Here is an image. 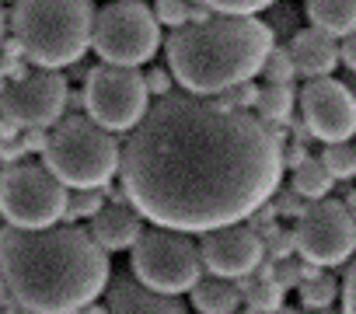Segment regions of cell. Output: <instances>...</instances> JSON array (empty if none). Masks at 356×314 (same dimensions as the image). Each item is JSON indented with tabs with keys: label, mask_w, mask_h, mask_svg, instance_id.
I'll return each instance as SVG.
<instances>
[{
	"label": "cell",
	"mask_w": 356,
	"mask_h": 314,
	"mask_svg": "<svg viewBox=\"0 0 356 314\" xmlns=\"http://www.w3.org/2000/svg\"><path fill=\"white\" fill-rule=\"evenodd\" d=\"M266 241V258H290L293 255V231H280L276 224L262 234Z\"/></svg>",
	"instance_id": "obj_29"
},
{
	"label": "cell",
	"mask_w": 356,
	"mask_h": 314,
	"mask_svg": "<svg viewBox=\"0 0 356 314\" xmlns=\"http://www.w3.org/2000/svg\"><path fill=\"white\" fill-rule=\"evenodd\" d=\"M293 101H297L293 84H266V88H259L255 112H259V119H262L266 126H276V122H286V119H290Z\"/></svg>",
	"instance_id": "obj_20"
},
{
	"label": "cell",
	"mask_w": 356,
	"mask_h": 314,
	"mask_svg": "<svg viewBox=\"0 0 356 314\" xmlns=\"http://www.w3.org/2000/svg\"><path fill=\"white\" fill-rule=\"evenodd\" d=\"M273 39V25L255 15H210L178 25L164 42V56L175 84L213 98L262 74Z\"/></svg>",
	"instance_id": "obj_3"
},
{
	"label": "cell",
	"mask_w": 356,
	"mask_h": 314,
	"mask_svg": "<svg viewBox=\"0 0 356 314\" xmlns=\"http://www.w3.org/2000/svg\"><path fill=\"white\" fill-rule=\"evenodd\" d=\"M234 314H300L293 307H276V311H234Z\"/></svg>",
	"instance_id": "obj_37"
},
{
	"label": "cell",
	"mask_w": 356,
	"mask_h": 314,
	"mask_svg": "<svg viewBox=\"0 0 356 314\" xmlns=\"http://www.w3.org/2000/svg\"><path fill=\"white\" fill-rule=\"evenodd\" d=\"M0 4H15V0H0Z\"/></svg>",
	"instance_id": "obj_42"
},
{
	"label": "cell",
	"mask_w": 356,
	"mask_h": 314,
	"mask_svg": "<svg viewBox=\"0 0 356 314\" xmlns=\"http://www.w3.org/2000/svg\"><path fill=\"white\" fill-rule=\"evenodd\" d=\"M105 206V189H70L67 192V210H63V220H91L98 210Z\"/></svg>",
	"instance_id": "obj_23"
},
{
	"label": "cell",
	"mask_w": 356,
	"mask_h": 314,
	"mask_svg": "<svg viewBox=\"0 0 356 314\" xmlns=\"http://www.w3.org/2000/svg\"><path fill=\"white\" fill-rule=\"evenodd\" d=\"M304 129L321 143H339L356 136V94L349 84L328 77H311L300 91Z\"/></svg>",
	"instance_id": "obj_12"
},
{
	"label": "cell",
	"mask_w": 356,
	"mask_h": 314,
	"mask_svg": "<svg viewBox=\"0 0 356 314\" xmlns=\"http://www.w3.org/2000/svg\"><path fill=\"white\" fill-rule=\"evenodd\" d=\"M133 251V276L157 290V293H189L200 276L207 272L203 269V255H200V245L186 234V231H171V227H143V234L136 238V245L129 248Z\"/></svg>",
	"instance_id": "obj_6"
},
{
	"label": "cell",
	"mask_w": 356,
	"mask_h": 314,
	"mask_svg": "<svg viewBox=\"0 0 356 314\" xmlns=\"http://www.w3.org/2000/svg\"><path fill=\"white\" fill-rule=\"evenodd\" d=\"M238 286H241V300H245L248 311H276V307H283V293L286 290H280L273 279H259L252 272V276H241Z\"/></svg>",
	"instance_id": "obj_21"
},
{
	"label": "cell",
	"mask_w": 356,
	"mask_h": 314,
	"mask_svg": "<svg viewBox=\"0 0 356 314\" xmlns=\"http://www.w3.org/2000/svg\"><path fill=\"white\" fill-rule=\"evenodd\" d=\"M84 108L98 126L112 133H129L150 108V91L140 67H119V63L95 67L84 84Z\"/></svg>",
	"instance_id": "obj_9"
},
{
	"label": "cell",
	"mask_w": 356,
	"mask_h": 314,
	"mask_svg": "<svg viewBox=\"0 0 356 314\" xmlns=\"http://www.w3.org/2000/svg\"><path fill=\"white\" fill-rule=\"evenodd\" d=\"M189 293H193V307L200 314H234L241 307V286H238V279L200 276V283Z\"/></svg>",
	"instance_id": "obj_17"
},
{
	"label": "cell",
	"mask_w": 356,
	"mask_h": 314,
	"mask_svg": "<svg viewBox=\"0 0 356 314\" xmlns=\"http://www.w3.org/2000/svg\"><path fill=\"white\" fill-rule=\"evenodd\" d=\"M290 185L304 196V199H325L328 192H332V185H335V179L328 175V168L321 165V157H304V161L293 168V179H290Z\"/></svg>",
	"instance_id": "obj_19"
},
{
	"label": "cell",
	"mask_w": 356,
	"mask_h": 314,
	"mask_svg": "<svg viewBox=\"0 0 356 314\" xmlns=\"http://www.w3.org/2000/svg\"><path fill=\"white\" fill-rule=\"evenodd\" d=\"M304 157H307V147L297 140V143H290L286 150H283V168H297L300 161H304Z\"/></svg>",
	"instance_id": "obj_35"
},
{
	"label": "cell",
	"mask_w": 356,
	"mask_h": 314,
	"mask_svg": "<svg viewBox=\"0 0 356 314\" xmlns=\"http://www.w3.org/2000/svg\"><path fill=\"white\" fill-rule=\"evenodd\" d=\"M193 0H154V18L157 25H168V28H178V25H186L193 22Z\"/></svg>",
	"instance_id": "obj_26"
},
{
	"label": "cell",
	"mask_w": 356,
	"mask_h": 314,
	"mask_svg": "<svg viewBox=\"0 0 356 314\" xmlns=\"http://www.w3.org/2000/svg\"><path fill=\"white\" fill-rule=\"evenodd\" d=\"M321 165L328 168L332 179H353V175H356V147H349L346 140H339V143H325V150H321Z\"/></svg>",
	"instance_id": "obj_24"
},
{
	"label": "cell",
	"mask_w": 356,
	"mask_h": 314,
	"mask_svg": "<svg viewBox=\"0 0 356 314\" xmlns=\"http://www.w3.org/2000/svg\"><path fill=\"white\" fill-rule=\"evenodd\" d=\"M122 196L157 227L207 234L248 220L283 182V143L248 108L164 94L129 129Z\"/></svg>",
	"instance_id": "obj_1"
},
{
	"label": "cell",
	"mask_w": 356,
	"mask_h": 314,
	"mask_svg": "<svg viewBox=\"0 0 356 314\" xmlns=\"http://www.w3.org/2000/svg\"><path fill=\"white\" fill-rule=\"evenodd\" d=\"M147 217L122 196V199H112V203H105L95 217H91V238L112 255V251H126V248H133L136 245V238L143 234V224Z\"/></svg>",
	"instance_id": "obj_15"
},
{
	"label": "cell",
	"mask_w": 356,
	"mask_h": 314,
	"mask_svg": "<svg viewBox=\"0 0 356 314\" xmlns=\"http://www.w3.org/2000/svg\"><path fill=\"white\" fill-rule=\"evenodd\" d=\"M304 15L311 28H321L328 35L356 32V0H304Z\"/></svg>",
	"instance_id": "obj_18"
},
{
	"label": "cell",
	"mask_w": 356,
	"mask_h": 314,
	"mask_svg": "<svg viewBox=\"0 0 356 314\" xmlns=\"http://www.w3.org/2000/svg\"><path fill=\"white\" fill-rule=\"evenodd\" d=\"M269 262H273L269 279H273L280 290H293V286H300V279H304V265H307V262H293V258H269Z\"/></svg>",
	"instance_id": "obj_28"
},
{
	"label": "cell",
	"mask_w": 356,
	"mask_h": 314,
	"mask_svg": "<svg viewBox=\"0 0 356 314\" xmlns=\"http://www.w3.org/2000/svg\"><path fill=\"white\" fill-rule=\"evenodd\" d=\"M262 77L266 84H293L297 70H293V60H290V49L286 46H273L266 63H262Z\"/></svg>",
	"instance_id": "obj_25"
},
{
	"label": "cell",
	"mask_w": 356,
	"mask_h": 314,
	"mask_svg": "<svg viewBox=\"0 0 356 314\" xmlns=\"http://www.w3.org/2000/svg\"><path fill=\"white\" fill-rule=\"evenodd\" d=\"M91 4H95V0H91Z\"/></svg>",
	"instance_id": "obj_44"
},
{
	"label": "cell",
	"mask_w": 356,
	"mask_h": 314,
	"mask_svg": "<svg viewBox=\"0 0 356 314\" xmlns=\"http://www.w3.org/2000/svg\"><path fill=\"white\" fill-rule=\"evenodd\" d=\"M339 297V279L328 276L325 269H318L314 276L300 279V304L307 311H321V307H332Z\"/></svg>",
	"instance_id": "obj_22"
},
{
	"label": "cell",
	"mask_w": 356,
	"mask_h": 314,
	"mask_svg": "<svg viewBox=\"0 0 356 314\" xmlns=\"http://www.w3.org/2000/svg\"><path fill=\"white\" fill-rule=\"evenodd\" d=\"M143 81H147V91H150V94H157V98L171 94V88H175V77H171V70H168V67H150V70L143 74Z\"/></svg>",
	"instance_id": "obj_31"
},
{
	"label": "cell",
	"mask_w": 356,
	"mask_h": 314,
	"mask_svg": "<svg viewBox=\"0 0 356 314\" xmlns=\"http://www.w3.org/2000/svg\"><path fill=\"white\" fill-rule=\"evenodd\" d=\"M8 300V286H4V279H0V304Z\"/></svg>",
	"instance_id": "obj_40"
},
{
	"label": "cell",
	"mask_w": 356,
	"mask_h": 314,
	"mask_svg": "<svg viewBox=\"0 0 356 314\" xmlns=\"http://www.w3.org/2000/svg\"><path fill=\"white\" fill-rule=\"evenodd\" d=\"M67 185L46 165H4L0 168V217L11 227H49L63 220Z\"/></svg>",
	"instance_id": "obj_8"
},
{
	"label": "cell",
	"mask_w": 356,
	"mask_h": 314,
	"mask_svg": "<svg viewBox=\"0 0 356 314\" xmlns=\"http://www.w3.org/2000/svg\"><path fill=\"white\" fill-rule=\"evenodd\" d=\"M74 314H108V311H105L102 304H95V300H91V304H84V307H77Z\"/></svg>",
	"instance_id": "obj_36"
},
{
	"label": "cell",
	"mask_w": 356,
	"mask_h": 314,
	"mask_svg": "<svg viewBox=\"0 0 356 314\" xmlns=\"http://www.w3.org/2000/svg\"><path fill=\"white\" fill-rule=\"evenodd\" d=\"M4 28H8V22H4V11H0V49H4Z\"/></svg>",
	"instance_id": "obj_39"
},
{
	"label": "cell",
	"mask_w": 356,
	"mask_h": 314,
	"mask_svg": "<svg viewBox=\"0 0 356 314\" xmlns=\"http://www.w3.org/2000/svg\"><path fill=\"white\" fill-rule=\"evenodd\" d=\"M11 28L22 56L42 70H63L91 49V0H15Z\"/></svg>",
	"instance_id": "obj_4"
},
{
	"label": "cell",
	"mask_w": 356,
	"mask_h": 314,
	"mask_svg": "<svg viewBox=\"0 0 356 314\" xmlns=\"http://www.w3.org/2000/svg\"><path fill=\"white\" fill-rule=\"evenodd\" d=\"M290 49V60H293V70L300 77H328L335 67H339V42L335 35L321 32V28H297L286 42Z\"/></svg>",
	"instance_id": "obj_16"
},
{
	"label": "cell",
	"mask_w": 356,
	"mask_h": 314,
	"mask_svg": "<svg viewBox=\"0 0 356 314\" xmlns=\"http://www.w3.org/2000/svg\"><path fill=\"white\" fill-rule=\"evenodd\" d=\"M200 8H210L217 15H259L266 8H273L276 0H193Z\"/></svg>",
	"instance_id": "obj_27"
},
{
	"label": "cell",
	"mask_w": 356,
	"mask_h": 314,
	"mask_svg": "<svg viewBox=\"0 0 356 314\" xmlns=\"http://www.w3.org/2000/svg\"><path fill=\"white\" fill-rule=\"evenodd\" d=\"M339 63H346V67L356 74V32L342 35V46H339Z\"/></svg>",
	"instance_id": "obj_34"
},
{
	"label": "cell",
	"mask_w": 356,
	"mask_h": 314,
	"mask_svg": "<svg viewBox=\"0 0 356 314\" xmlns=\"http://www.w3.org/2000/svg\"><path fill=\"white\" fill-rule=\"evenodd\" d=\"M18 143H22V150L42 154V150H46V143H49V133H46V129H25Z\"/></svg>",
	"instance_id": "obj_33"
},
{
	"label": "cell",
	"mask_w": 356,
	"mask_h": 314,
	"mask_svg": "<svg viewBox=\"0 0 356 314\" xmlns=\"http://www.w3.org/2000/svg\"><path fill=\"white\" fill-rule=\"evenodd\" d=\"M105 311L108 314H189L186 304L143 286L136 276H112L105 286Z\"/></svg>",
	"instance_id": "obj_14"
},
{
	"label": "cell",
	"mask_w": 356,
	"mask_h": 314,
	"mask_svg": "<svg viewBox=\"0 0 356 314\" xmlns=\"http://www.w3.org/2000/svg\"><path fill=\"white\" fill-rule=\"evenodd\" d=\"M122 143L112 129L98 126L91 115H67L49 129L42 165L67 189H108L119 175Z\"/></svg>",
	"instance_id": "obj_5"
},
{
	"label": "cell",
	"mask_w": 356,
	"mask_h": 314,
	"mask_svg": "<svg viewBox=\"0 0 356 314\" xmlns=\"http://www.w3.org/2000/svg\"><path fill=\"white\" fill-rule=\"evenodd\" d=\"M342 293V314H356V262L346 269V279L339 283Z\"/></svg>",
	"instance_id": "obj_32"
},
{
	"label": "cell",
	"mask_w": 356,
	"mask_h": 314,
	"mask_svg": "<svg viewBox=\"0 0 356 314\" xmlns=\"http://www.w3.org/2000/svg\"><path fill=\"white\" fill-rule=\"evenodd\" d=\"M293 251L318 265V269H332L353 258L356 251V220L353 213L339 203V199H314L307 203V210L297 217V231H293Z\"/></svg>",
	"instance_id": "obj_10"
},
{
	"label": "cell",
	"mask_w": 356,
	"mask_h": 314,
	"mask_svg": "<svg viewBox=\"0 0 356 314\" xmlns=\"http://www.w3.org/2000/svg\"><path fill=\"white\" fill-rule=\"evenodd\" d=\"M70 84L60 70H29L0 88V119L18 129H49L63 119Z\"/></svg>",
	"instance_id": "obj_11"
},
{
	"label": "cell",
	"mask_w": 356,
	"mask_h": 314,
	"mask_svg": "<svg viewBox=\"0 0 356 314\" xmlns=\"http://www.w3.org/2000/svg\"><path fill=\"white\" fill-rule=\"evenodd\" d=\"M200 255L210 276L241 279L259 269V262L266 258V245H262V234L241 220V224H224L217 231H207Z\"/></svg>",
	"instance_id": "obj_13"
},
{
	"label": "cell",
	"mask_w": 356,
	"mask_h": 314,
	"mask_svg": "<svg viewBox=\"0 0 356 314\" xmlns=\"http://www.w3.org/2000/svg\"><path fill=\"white\" fill-rule=\"evenodd\" d=\"M342 206H346V210L353 213V220H356V192H353V189L346 192V199H342Z\"/></svg>",
	"instance_id": "obj_38"
},
{
	"label": "cell",
	"mask_w": 356,
	"mask_h": 314,
	"mask_svg": "<svg viewBox=\"0 0 356 314\" xmlns=\"http://www.w3.org/2000/svg\"><path fill=\"white\" fill-rule=\"evenodd\" d=\"M91 49L102 56V63H150L161 49V25L143 0H112L102 11H95Z\"/></svg>",
	"instance_id": "obj_7"
},
{
	"label": "cell",
	"mask_w": 356,
	"mask_h": 314,
	"mask_svg": "<svg viewBox=\"0 0 356 314\" xmlns=\"http://www.w3.org/2000/svg\"><path fill=\"white\" fill-rule=\"evenodd\" d=\"M269 203H273V210L283 213V217H300V213L307 210V199H304L293 185H290V189H276Z\"/></svg>",
	"instance_id": "obj_30"
},
{
	"label": "cell",
	"mask_w": 356,
	"mask_h": 314,
	"mask_svg": "<svg viewBox=\"0 0 356 314\" xmlns=\"http://www.w3.org/2000/svg\"><path fill=\"white\" fill-rule=\"evenodd\" d=\"M0 279L32 314H74L98 300L112 279L108 251L74 224L0 227Z\"/></svg>",
	"instance_id": "obj_2"
},
{
	"label": "cell",
	"mask_w": 356,
	"mask_h": 314,
	"mask_svg": "<svg viewBox=\"0 0 356 314\" xmlns=\"http://www.w3.org/2000/svg\"><path fill=\"white\" fill-rule=\"evenodd\" d=\"M353 94H356V88H353Z\"/></svg>",
	"instance_id": "obj_43"
},
{
	"label": "cell",
	"mask_w": 356,
	"mask_h": 314,
	"mask_svg": "<svg viewBox=\"0 0 356 314\" xmlns=\"http://www.w3.org/2000/svg\"><path fill=\"white\" fill-rule=\"evenodd\" d=\"M314 314H339V311H332V307H321V311H314Z\"/></svg>",
	"instance_id": "obj_41"
}]
</instances>
